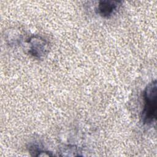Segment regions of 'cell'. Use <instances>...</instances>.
<instances>
[{
    "label": "cell",
    "mask_w": 157,
    "mask_h": 157,
    "mask_svg": "<svg viewBox=\"0 0 157 157\" xmlns=\"http://www.w3.org/2000/svg\"><path fill=\"white\" fill-rule=\"evenodd\" d=\"M144 108L142 112V120L145 124L153 123L156 118L157 83L154 80L146 86L143 93Z\"/></svg>",
    "instance_id": "1"
},
{
    "label": "cell",
    "mask_w": 157,
    "mask_h": 157,
    "mask_svg": "<svg viewBox=\"0 0 157 157\" xmlns=\"http://www.w3.org/2000/svg\"><path fill=\"white\" fill-rule=\"evenodd\" d=\"M27 42L29 53L36 59H43L49 52L48 42L40 36L33 35L28 39Z\"/></svg>",
    "instance_id": "2"
},
{
    "label": "cell",
    "mask_w": 157,
    "mask_h": 157,
    "mask_svg": "<svg viewBox=\"0 0 157 157\" xmlns=\"http://www.w3.org/2000/svg\"><path fill=\"white\" fill-rule=\"evenodd\" d=\"M121 3V1H101L99 2L96 10L100 16L108 18L117 12Z\"/></svg>",
    "instance_id": "3"
},
{
    "label": "cell",
    "mask_w": 157,
    "mask_h": 157,
    "mask_svg": "<svg viewBox=\"0 0 157 157\" xmlns=\"http://www.w3.org/2000/svg\"><path fill=\"white\" fill-rule=\"evenodd\" d=\"M61 156H81L80 154L81 153V150L80 148L75 145H64L63 147L60 148Z\"/></svg>",
    "instance_id": "4"
}]
</instances>
